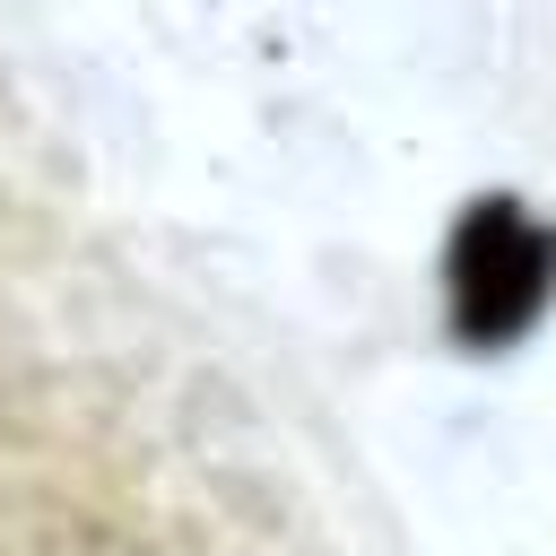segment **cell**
I'll list each match as a JSON object with an SVG mask.
<instances>
[{
	"label": "cell",
	"instance_id": "cell-1",
	"mask_svg": "<svg viewBox=\"0 0 556 556\" xmlns=\"http://www.w3.org/2000/svg\"><path fill=\"white\" fill-rule=\"evenodd\" d=\"M547 287H556V235L521 200H478L452 235V321H460V339L495 348V339L530 330Z\"/></svg>",
	"mask_w": 556,
	"mask_h": 556
}]
</instances>
